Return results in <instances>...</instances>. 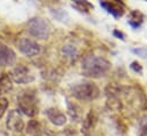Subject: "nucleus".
Wrapping results in <instances>:
<instances>
[{"instance_id":"obj_1","label":"nucleus","mask_w":147,"mask_h":136,"mask_svg":"<svg viewBox=\"0 0 147 136\" xmlns=\"http://www.w3.org/2000/svg\"><path fill=\"white\" fill-rule=\"evenodd\" d=\"M111 69V63L104 57L89 55L82 61V74L88 78H100L104 77Z\"/></svg>"},{"instance_id":"obj_2","label":"nucleus","mask_w":147,"mask_h":136,"mask_svg":"<svg viewBox=\"0 0 147 136\" xmlns=\"http://www.w3.org/2000/svg\"><path fill=\"white\" fill-rule=\"evenodd\" d=\"M99 88L90 81L80 82L74 85L72 88V95L80 101H92L99 96Z\"/></svg>"},{"instance_id":"obj_3","label":"nucleus","mask_w":147,"mask_h":136,"mask_svg":"<svg viewBox=\"0 0 147 136\" xmlns=\"http://www.w3.org/2000/svg\"><path fill=\"white\" fill-rule=\"evenodd\" d=\"M18 109L28 117H34L38 114V101L37 96L32 92H23L17 97Z\"/></svg>"},{"instance_id":"obj_4","label":"nucleus","mask_w":147,"mask_h":136,"mask_svg":"<svg viewBox=\"0 0 147 136\" xmlns=\"http://www.w3.org/2000/svg\"><path fill=\"white\" fill-rule=\"evenodd\" d=\"M28 31L37 39H48L50 35V25L41 17H34L28 22Z\"/></svg>"},{"instance_id":"obj_5","label":"nucleus","mask_w":147,"mask_h":136,"mask_svg":"<svg viewBox=\"0 0 147 136\" xmlns=\"http://www.w3.org/2000/svg\"><path fill=\"white\" fill-rule=\"evenodd\" d=\"M10 78L16 84H30L36 79L32 71L25 65H17L11 71Z\"/></svg>"},{"instance_id":"obj_6","label":"nucleus","mask_w":147,"mask_h":136,"mask_svg":"<svg viewBox=\"0 0 147 136\" xmlns=\"http://www.w3.org/2000/svg\"><path fill=\"white\" fill-rule=\"evenodd\" d=\"M17 46H18L20 52L28 57H34V56L39 55L41 52V48L37 41L29 39V38H22L18 41Z\"/></svg>"},{"instance_id":"obj_7","label":"nucleus","mask_w":147,"mask_h":136,"mask_svg":"<svg viewBox=\"0 0 147 136\" xmlns=\"http://www.w3.org/2000/svg\"><path fill=\"white\" fill-rule=\"evenodd\" d=\"M7 128L13 132H22L24 129V120L17 110H11L7 117Z\"/></svg>"},{"instance_id":"obj_8","label":"nucleus","mask_w":147,"mask_h":136,"mask_svg":"<svg viewBox=\"0 0 147 136\" xmlns=\"http://www.w3.org/2000/svg\"><path fill=\"white\" fill-rule=\"evenodd\" d=\"M97 120H98V117L96 114V112L94 110H90L88 112V114L86 116L84 120L82 121V127H81V133L84 134L86 136H89L92 134V132L95 131L96 128V125H97Z\"/></svg>"},{"instance_id":"obj_9","label":"nucleus","mask_w":147,"mask_h":136,"mask_svg":"<svg viewBox=\"0 0 147 136\" xmlns=\"http://www.w3.org/2000/svg\"><path fill=\"white\" fill-rule=\"evenodd\" d=\"M16 61V54L11 48L0 42V67L13 65Z\"/></svg>"},{"instance_id":"obj_10","label":"nucleus","mask_w":147,"mask_h":136,"mask_svg":"<svg viewBox=\"0 0 147 136\" xmlns=\"http://www.w3.org/2000/svg\"><path fill=\"white\" fill-rule=\"evenodd\" d=\"M100 6L107 13L112 14L116 18L121 17L124 14V8H123V3L122 2H117V1H102Z\"/></svg>"},{"instance_id":"obj_11","label":"nucleus","mask_w":147,"mask_h":136,"mask_svg":"<svg viewBox=\"0 0 147 136\" xmlns=\"http://www.w3.org/2000/svg\"><path fill=\"white\" fill-rule=\"evenodd\" d=\"M46 114L50 120V122L54 124L55 126H63L66 124V116L63 112H61L58 109L50 107L46 111Z\"/></svg>"},{"instance_id":"obj_12","label":"nucleus","mask_w":147,"mask_h":136,"mask_svg":"<svg viewBox=\"0 0 147 136\" xmlns=\"http://www.w3.org/2000/svg\"><path fill=\"white\" fill-rule=\"evenodd\" d=\"M13 89V80L8 73H0V96Z\"/></svg>"},{"instance_id":"obj_13","label":"nucleus","mask_w":147,"mask_h":136,"mask_svg":"<svg viewBox=\"0 0 147 136\" xmlns=\"http://www.w3.org/2000/svg\"><path fill=\"white\" fill-rule=\"evenodd\" d=\"M62 54L66 58H69L70 61H75L76 57H78V55H79V50H78V48L74 45H72V44H66L62 48Z\"/></svg>"},{"instance_id":"obj_14","label":"nucleus","mask_w":147,"mask_h":136,"mask_svg":"<svg viewBox=\"0 0 147 136\" xmlns=\"http://www.w3.org/2000/svg\"><path fill=\"white\" fill-rule=\"evenodd\" d=\"M26 134L30 136H42V127L37 120H31L26 128Z\"/></svg>"},{"instance_id":"obj_15","label":"nucleus","mask_w":147,"mask_h":136,"mask_svg":"<svg viewBox=\"0 0 147 136\" xmlns=\"http://www.w3.org/2000/svg\"><path fill=\"white\" fill-rule=\"evenodd\" d=\"M143 21H144V15L140 13V12H138V10H135V12H132L131 14H130V20H129V24L132 27V28H139L140 27V24L143 23Z\"/></svg>"},{"instance_id":"obj_16","label":"nucleus","mask_w":147,"mask_h":136,"mask_svg":"<svg viewBox=\"0 0 147 136\" xmlns=\"http://www.w3.org/2000/svg\"><path fill=\"white\" fill-rule=\"evenodd\" d=\"M67 109H69V114L72 118V120L79 121L80 117H81V110H80L79 105H76L75 103L67 100Z\"/></svg>"},{"instance_id":"obj_17","label":"nucleus","mask_w":147,"mask_h":136,"mask_svg":"<svg viewBox=\"0 0 147 136\" xmlns=\"http://www.w3.org/2000/svg\"><path fill=\"white\" fill-rule=\"evenodd\" d=\"M73 6L75 7V8H78L80 12H86V13H88L90 9L94 8L92 5L89 3L88 1H80V0H75L73 3Z\"/></svg>"},{"instance_id":"obj_18","label":"nucleus","mask_w":147,"mask_h":136,"mask_svg":"<svg viewBox=\"0 0 147 136\" xmlns=\"http://www.w3.org/2000/svg\"><path fill=\"white\" fill-rule=\"evenodd\" d=\"M57 10V13H59V15H57V14H53L58 21H61V22H67V20L70 18L69 17V14L66 13V12H64V10H62V9H56Z\"/></svg>"},{"instance_id":"obj_19","label":"nucleus","mask_w":147,"mask_h":136,"mask_svg":"<svg viewBox=\"0 0 147 136\" xmlns=\"http://www.w3.org/2000/svg\"><path fill=\"white\" fill-rule=\"evenodd\" d=\"M7 107H8V101H7V99L0 97V118H2V116L5 114Z\"/></svg>"},{"instance_id":"obj_20","label":"nucleus","mask_w":147,"mask_h":136,"mask_svg":"<svg viewBox=\"0 0 147 136\" xmlns=\"http://www.w3.org/2000/svg\"><path fill=\"white\" fill-rule=\"evenodd\" d=\"M130 68L132 69L135 72L139 73V74H142V73H143V68H142V65H140L138 62H132V63H131V65H130Z\"/></svg>"},{"instance_id":"obj_21","label":"nucleus","mask_w":147,"mask_h":136,"mask_svg":"<svg viewBox=\"0 0 147 136\" xmlns=\"http://www.w3.org/2000/svg\"><path fill=\"white\" fill-rule=\"evenodd\" d=\"M134 53L137 54V55H139L143 58L147 57V48H137V49H134Z\"/></svg>"},{"instance_id":"obj_22","label":"nucleus","mask_w":147,"mask_h":136,"mask_svg":"<svg viewBox=\"0 0 147 136\" xmlns=\"http://www.w3.org/2000/svg\"><path fill=\"white\" fill-rule=\"evenodd\" d=\"M140 136H147V117L143 120L142 124V134Z\"/></svg>"},{"instance_id":"obj_23","label":"nucleus","mask_w":147,"mask_h":136,"mask_svg":"<svg viewBox=\"0 0 147 136\" xmlns=\"http://www.w3.org/2000/svg\"><path fill=\"white\" fill-rule=\"evenodd\" d=\"M114 35H116V37H119V38H120V39H122V40L124 39V35H123V34L121 33L120 31H114Z\"/></svg>"}]
</instances>
